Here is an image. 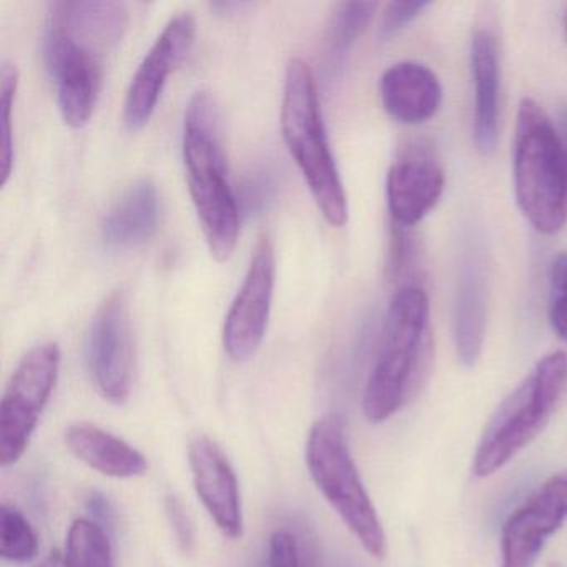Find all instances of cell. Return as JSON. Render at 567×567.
<instances>
[{
	"mask_svg": "<svg viewBox=\"0 0 567 567\" xmlns=\"http://www.w3.org/2000/svg\"><path fill=\"white\" fill-rule=\"evenodd\" d=\"M121 2H51L45 22V68L58 91L62 121L84 128L97 105L104 61L127 31Z\"/></svg>",
	"mask_w": 567,
	"mask_h": 567,
	"instance_id": "1",
	"label": "cell"
},
{
	"mask_svg": "<svg viewBox=\"0 0 567 567\" xmlns=\"http://www.w3.org/2000/svg\"><path fill=\"white\" fill-rule=\"evenodd\" d=\"M431 358L430 298L421 285H403L384 317L377 360L364 388V417L384 423L403 410L426 380Z\"/></svg>",
	"mask_w": 567,
	"mask_h": 567,
	"instance_id": "2",
	"label": "cell"
},
{
	"mask_svg": "<svg viewBox=\"0 0 567 567\" xmlns=\"http://www.w3.org/2000/svg\"><path fill=\"white\" fill-rule=\"evenodd\" d=\"M182 152L188 192L208 250L215 260L227 261L237 247L240 207L228 182L217 105L208 92H197L188 102Z\"/></svg>",
	"mask_w": 567,
	"mask_h": 567,
	"instance_id": "3",
	"label": "cell"
},
{
	"mask_svg": "<svg viewBox=\"0 0 567 567\" xmlns=\"http://www.w3.org/2000/svg\"><path fill=\"white\" fill-rule=\"evenodd\" d=\"M280 118L285 145L297 162L318 210L331 227H344L347 194L328 144L317 81L310 65L298 58L291 59L285 71Z\"/></svg>",
	"mask_w": 567,
	"mask_h": 567,
	"instance_id": "4",
	"label": "cell"
},
{
	"mask_svg": "<svg viewBox=\"0 0 567 567\" xmlns=\"http://www.w3.org/2000/svg\"><path fill=\"white\" fill-rule=\"evenodd\" d=\"M514 194L534 230L556 235L567 221V162L556 127L533 99H523L514 131Z\"/></svg>",
	"mask_w": 567,
	"mask_h": 567,
	"instance_id": "5",
	"label": "cell"
},
{
	"mask_svg": "<svg viewBox=\"0 0 567 567\" xmlns=\"http://www.w3.org/2000/svg\"><path fill=\"white\" fill-rule=\"evenodd\" d=\"M305 460L315 486L331 509L370 556L383 559L386 533L354 463L340 414L330 413L315 421L308 433Z\"/></svg>",
	"mask_w": 567,
	"mask_h": 567,
	"instance_id": "6",
	"label": "cell"
},
{
	"mask_svg": "<svg viewBox=\"0 0 567 567\" xmlns=\"http://www.w3.org/2000/svg\"><path fill=\"white\" fill-rule=\"evenodd\" d=\"M566 383L567 354L564 351L546 354L499 404L484 427L474 451V476H493L543 433Z\"/></svg>",
	"mask_w": 567,
	"mask_h": 567,
	"instance_id": "7",
	"label": "cell"
},
{
	"mask_svg": "<svg viewBox=\"0 0 567 567\" xmlns=\"http://www.w3.org/2000/svg\"><path fill=\"white\" fill-rule=\"evenodd\" d=\"M61 348L35 344L19 361L0 403V464L18 463L29 444L61 373Z\"/></svg>",
	"mask_w": 567,
	"mask_h": 567,
	"instance_id": "8",
	"label": "cell"
},
{
	"mask_svg": "<svg viewBox=\"0 0 567 567\" xmlns=\"http://www.w3.org/2000/svg\"><path fill=\"white\" fill-rule=\"evenodd\" d=\"M87 364L95 390L112 404H124L134 381L131 308L124 291L99 307L87 337Z\"/></svg>",
	"mask_w": 567,
	"mask_h": 567,
	"instance_id": "9",
	"label": "cell"
},
{
	"mask_svg": "<svg viewBox=\"0 0 567 567\" xmlns=\"http://www.w3.org/2000/svg\"><path fill=\"white\" fill-rule=\"evenodd\" d=\"M567 519V471L554 474L504 520L501 566L534 567L549 537Z\"/></svg>",
	"mask_w": 567,
	"mask_h": 567,
	"instance_id": "10",
	"label": "cell"
},
{
	"mask_svg": "<svg viewBox=\"0 0 567 567\" xmlns=\"http://www.w3.org/2000/svg\"><path fill=\"white\" fill-rule=\"evenodd\" d=\"M275 291V250L267 235L258 238L244 284L225 318L224 348L237 363L250 360L267 333Z\"/></svg>",
	"mask_w": 567,
	"mask_h": 567,
	"instance_id": "11",
	"label": "cell"
},
{
	"mask_svg": "<svg viewBox=\"0 0 567 567\" xmlns=\"http://www.w3.org/2000/svg\"><path fill=\"white\" fill-rule=\"evenodd\" d=\"M194 16H175L158 35L151 51L138 65L124 104V122L128 131H142L151 121L161 101L167 79L190 52L195 42Z\"/></svg>",
	"mask_w": 567,
	"mask_h": 567,
	"instance_id": "12",
	"label": "cell"
},
{
	"mask_svg": "<svg viewBox=\"0 0 567 567\" xmlns=\"http://www.w3.org/2000/svg\"><path fill=\"white\" fill-rule=\"evenodd\" d=\"M188 464L198 499L228 539L244 536L245 520L237 473L220 444L200 434L188 444Z\"/></svg>",
	"mask_w": 567,
	"mask_h": 567,
	"instance_id": "13",
	"label": "cell"
},
{
	"mask_svg": "<svg viewBox=\"0 0 567 567\" xmlns=\"http://www.w3.org/2000/svg\"><path fill=\"white\" fill-rule=\"evenodd\" d=\"M486 321V258L480 241L467 240L457 268L453 308L454 347L464 367H474L483 353Z\"/></svg>",
	"mask_w": 567,
	"mask_h": 567,
	"instance_id": "14",
	"label": "cell"
},
{
	"mask_svg": "<svg viewBox=\"0 0 567 567\" xmlns=\"http://www.w3.org/2000/svg\"><path fill=\"white\" fill-rule=\"evenodd\" d=\"M444 172L433 155L414 148L398 158L386 175V204L393 225L413 228L443 197Z\"/></svg>",
	"mask_w": 567,
	"mask_h": 567,
	"instance_id": "15",
	"label": "cell"
},
{
	"mask_svg": "<svg viewBox=\"0 0 567 567\" xmlns=\"http://www.w3.org/2000/svg\"><path fill=\"white\" fill-rule=\"evenodd\" d=\"M474 84L473 141L481 155L494 154L499 138L501 59L496 35L477 29L471 41Z\"/></svg>",
	"mask_w": 567,
	"mask_h": 567,
	"instance_id": "16",
	"label": "cell"
},
{
	"mask_svg": "<svg viewBox=\"0 0 567 567\" xmlns=\"http://www.w3.org/2000/svg\"><path fill=\"white\" fill-rule=\"evenodd\" d=\"M380 97L384 111L404 125L431 121L443 104L440 79L426 65L400 62L391 65L380 81Z\"/></svg>",
	"mask_w": 567,
	"mask_h": 567,
	"instance_id": "17",
	"label": "cell"
},
{
	"mask_svg": "<svg viewBox=\"0 0 567 567\" xmlns=\"http://www.w3.org/2000/svg\"><path fill=\"white\" fill-rule=\"evenodd\" d=\"M64 443L72 456L104 476L128 480L147 473V457L137 447L87 421L71 424Z\"/></svg>",
	"mask_w": 567,
	"mask_h": 567,
	"instance_id": "18",
	"label": "cell"
},
{
	"mask_svg": "<svg viewBox=\"0 0 567 567\" xmlns=\"http://www.w3.org/2000/svg\"><path fill=\"white\" fill-rule=\"evenodd\" d=\"M161 197L151 181H138L122 195L102 221L104 244L115 250L147 244L161 225Z\"/></svg>",
	"mask_w": 567,
	"mask_h": 567,
	"instance_id": "19",
	"label": "cell"
},
{
	"mask_svg": "<svg viewBox=\"0 0 567 567\" xmlns=\"http://www.w3.org/2000/svg\"><path fill=\"white\" fill-rule=\"evenodd\" d=\"M377 9L374 2H344L338 6L324 45V59L330 74L341 71L351 49L373 21Z\"/></svg>",
	"mask_w": 567,
	"mask_h": 567,
	"instance_id": "20",
	"label": "cell"
},
{
	"mask_svg": "<svg viewBox=\"0 0 567 567\" xmlns=\"http://www.w3.org/2000/svg\"><path fill=\"white\" fill-rule=\"evenodd\" d=\"M64 557L68 567H114L107 530L87 517H79L69 527Z\"/></svg>",
	"mask_w": 567,
	"mask_h": 567,
	"instance_id": "21",
	"label": "cell"
},
{
	"mask_svg": "<svg viewBox=\"0 0 567 567\" xmlns=\"http://www.w3.org/2000/svg\"><path fill=\"white\" fill-rule=\"evenodd\" d=\"M38 533L28 517L14 506H0V556L6 563L28 564L39 554Z\"/></svg>",
	"mask_w": 567,
	"mask_h": 567,
	"instance_id": "22",
	"label": "cell"
},
{
	"mask_svg": "<svg viewBox=\"0 0 567 567\" xmlns=\"http://www.w3.org/2000/svg\"><path fill=\"white\" fill-rule=\"evenodd\" d=\"M19 87V72L14 64L4 62L0 69V185L4 187L11 178L14 167V131H12V111Z\"/></svg>",
	"mask_w": 567,
	"mask_h": 567,
	"instance_id": "23",
	"label": "cell"
},
{
	"mask_svg": "<svg viewBox=\"0 0 567 567\" xmlns=\"http://www.w3.org/2000/svg\"><path fill=\"white\" fill-rule=\"evenodd\" d=\"M549 321L554 333L567 341V254L550 264Z\"/></svg>",
	"mask_w": 567,
	"mask_h": 567,
	"instance_id": "24",
	"label": "cell"
},
{
	"mask_svg": "<svg viewBox=\"0 0 567 567\" xmlns=\"http://www.w3.org/2000/svg\"><path fill=\"white\" fill-rule=\"evenodd\" d=\"M417 258V245L414 237H411L408 228L393 225V235H391L390 270L391 278H400L408 270L414 268V261Z\"/></svg>",
	"mask_w": 567,
	"mask_h": 567,
	"instance_id": "25",
	"label": "cell"
},
{
	"mask_svg": "<svg viewBox=\"0 0 567 567\" xmlns=\"http://www.w3.org/2000/svg\"><path fill=\"white\" fill-rule=\"evenodd\" d=\"M427 8H431V2H390L384 8L383 18H381V32L384 35H393L396 32L403 31L404 28L416 21Z\"/></svg>",
	"mask_w": 567,
	"mask_h": 567,
	"instance_id": "26",
	"label": "cell"
},
{
	"mask_svg": "<svg viewBox=\"0 0 567 567\" xmlns=\"http://www.w3.org/2000/svg\"><path fill=\"white\" fill-rule=\"evenodd\" d=\"M264 567H301L297 539L288 530H275L268 540Z\"/></svg>",
	"mask_w": 567,
	"mask_h": 567,
	"instance_id": "27",
	"label": "cell"
},
{
	"mask_svg": "<svg viewBox=\"0 0 567 567\" xmlns=\"http://www.w3.org/2000/svg\"><path fill=\"white\" fill-rule=\"evenodd\" d=\"M165 513H167L168 523H171L175 537H177L178 546L184 553H190L195 544L194 524H192L184 504L178 497L167 496Z\"/></svg>",
	"mask_w": 567,
	"mask_h": 567,
	"instance_id": "28",
	"label": "cell"
},
{
	"mask_svg": "<svg viewBox=\"0 0 567 567\" xmlns=\"http://www.w3.org/2000/svg\"><path fill=\"white\" fill-rule=\"evenodd\" d=\"M87 506L92 516L95 517V523H112L114 511H112V506L111 503H109L107 497L102 496L101 493H92L91 497H89ZM102 526H104V524H102Z\"/></svg>",
	"mask_w": 567,
	"mask_h": 567,
	"instance_id": "29",
	"label": "cell"
},
{
	"mask_svg": "<svg viewBox=\"0 0 567 567\" xmlns=\"http://www.w3.org/2000/svg\"><path fill=\"white\" fill-rule=\"evenodd\" d=\"M557 135H559L560 145H563L564 155L567 162V104L560 109L559 117H557Z\"/></svg>",
	"mask_w": 567,
	"mask_h": 567,
	"instance_id": "30",
	"label": "cell"
},
{
	"mask_svg": "<svg viewBox=\"0 0 567 567\" xmlns=\"http://www.w3.org/2000/svg\"><path fill=\"white\" fill-rule=\"evenodd\" d=\"M34 567H68V563H65L64 554L54 550V553L49 554L48 557H44V559Z\"/></svg>",
	"mask_w": 567,
	"mask_h": 567,
	"instance_id": "31",
	"label": "cell"
},
{
	"mask_svg": "<svg viewBox=\"0 0 567 567\" xmlns=\"http://www.w3.org/2000/svg\"><path fill=\"white\" fill-rule=\"evenodd\" d=\"M564 38H566L567 41V12L566 18H564Z\"/></svg>",
	"mask_w": 567,
	"mask_h": 567,
	"instance_id": "32",
	"label": "cell"
},
{
	"mask_svg": "<svg viewBox=\"0 0 567 567\" xmlns=\"http://www.w3.org/2000/svg\"><path fill=\"white\" fill-rule=\"evenodd\" d=\"M546 567H563V566H560V564H557V563H550V564H547Z\"/></svg>",
	"mask_w": 567,
	"mask_h": 567,
	"instance_id": "33",
	"label": "cell"
}]
</instances>
